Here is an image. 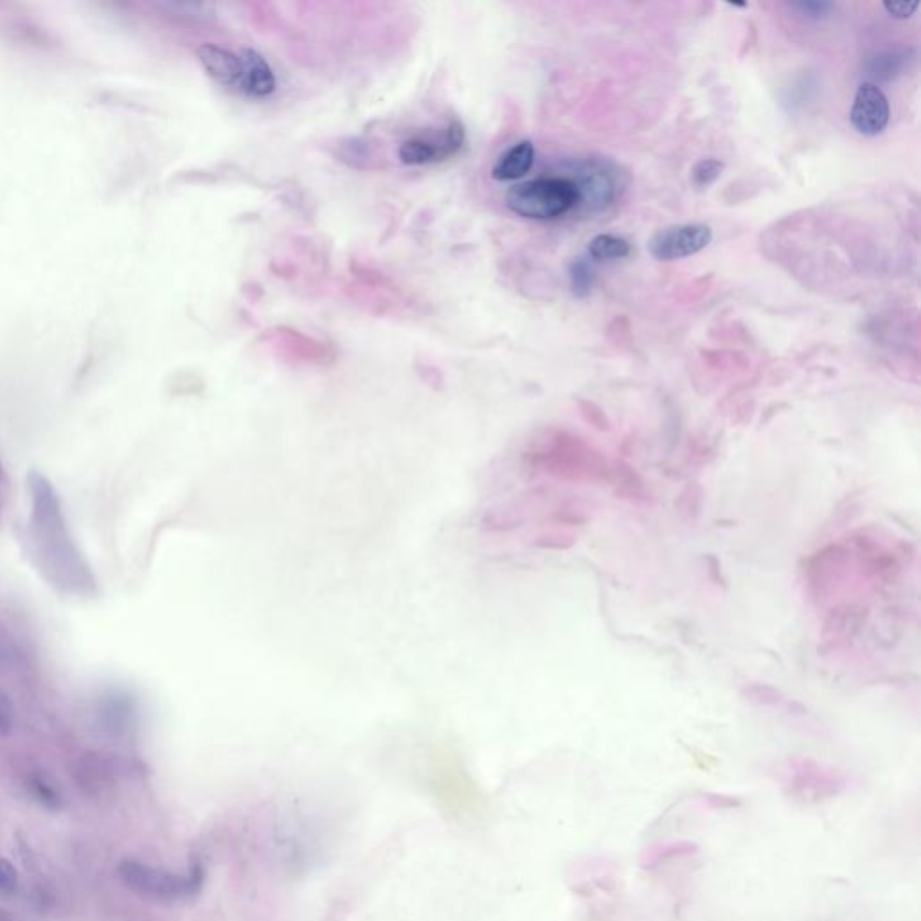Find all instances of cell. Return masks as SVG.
Segmentation results:
<instances>
[{"mask_svg": "<svg viewBox=\"0 0 921 921\" xmlns=\"http://www.w3.org/2000/svg\"><path fill=\"white\" fill-rule=\"evenodd\" d=\"M197 54L202 67L216 83L224 87L238 85L240 74H242V62L238 54L215 44L200 45Z\"/></svg>", "mask_w": 921, "mask_h": 921, "instance_id": "cell-13", "label": "cell"}, {"mask_svg": "<svg viewBox=\"0 0 921 921\" xmlns=\"http://www.w3.org/2000/svg\"><path fill=\"white\" fill-rule=\"evenodd\" d=\"M742 697L756 707H787L794 715H805V706L783 695L781 689L765 682H749L742 688Z\"/></svg>", "mask_w": 921, "mask_h": 921, "instance_id": "cell-16", "label": "cell"}, {"mask_svg": "<svg viewBox=\"0 0 921 921\" xmlns=\"http://www.w3.org/2000/svg\"><path fill=\"white\" fill-rule=\"evenodd\" d=\"M891 119V108L884 90L877 83L864 81L857 89L851 107V126L864 137H877L886 130Z\"/></svg>", "mask_w": 921, "mask_h": 921, "instance_id": "cell-9", "label": "cell"}, {"mask_svg": "<svg viewBox=\"0 0 921 921\" xmlns=\"http://www.w3.org/2000/svg\"><path fill=\"white\" fill-rule=\"evenodd\" d=\"M18 887L17 869L6 859H0V893L11 895Z\"/></svg>", "mask_w": 921, "mask_h": 921, "instance_id": "cell-27", "label": "cell"}, {"mask_svg": "<svg viewBox=\"0 0 921 921\" xmlns=\"http://www.w3.org/2000/svg\"><path fill=\"white\" fill-rule=\"evenodd\" d=\"M535 164V146L531 141H520L502 153L493 166L492 177L499 182H513L526 177Z\"/></svg>", "mask_w": 921, "mask_h": 921, "instance_id": "cell-14", "label": "cell"}, {"mask_svg": "<svg viewBox=\"0 0 921 921\" xmlns=\"http://www.w3.org/2000/svg\"><path fill=\"white\" fill-rule=\"evenodd\" d=\"M711 242H713V231L709 225H668L653 234L646 249L653 260L677 261L704 251Z\"/></svg>", "mask_w": 921, "mask_h": 921, "instance_id": "cell-7", "label": "cell"}, {"mask_svg": "<svg viewBox=\"0 0 921 921\" xmlns=\"http://www.w3.org/2000/svg\"><path fill=\"white\" fill-rule=\"evenodd\" d=\"M850 551L860 571L875 582L891 583L904 569V553L878 535L875 529H860L851 535Z\"/></svg>", "mask_w": 921, "mask_h": 921, "instance_id": "cell-6", "label": "cell"}, {"mask_svg": "<svg viewBox=\"0 0 921 921\" xmlns=\"http://www.w3.org/2000/svg\"><path fill=\"white\" fill-rule=\"evenodd\" d=\"M569 283L574 297L585 299L591 296L594 287V270L591 263L585 258H576L569 267Z\"/></svg>", "mask_w": 921, "mask_h": 921, "instance_id": "cell-19", "label": "cell"}, {"mask_svg": "<svg viewBox=\"0 0 921 921\" xmlns=\"http://www.w3.org/2000/svg\"><path fill=\"white\" fill-rule=\"evenodd\" d=\"M792 6H794L801 15H805V17L808 18H815V20L828 17V15L832 13V9L835 8L833 2H826V0H799V2H794Z\"/></svg>", "mask_w": 921, "mask_h": 921, "instance_id": "cell-25", "label": "cell"}, {"mask_svg": "<svg viewBox=\"0 0 921 921\" xmlns=\"http://www.w3.org/2000/svg\"><path fill=\"white\" fill-rule=\"evenodd\" d=\"M630 254V243L616 234H598L589 243L592 260H623Z\"/></svg>", "mask_w": 921, "mask_h": 921, "instance_id": "cell-18", "label": "cell"}, {"mask_svg": "<svg viewBox=\"0 0 921 921\" xmlns=\"http://www.w3.org/2000/svg\"><path fill=\"white\" fill-rule=\"evenodd\" d=\"M0 477H2V465H0Z\"/></svg>", "mask_w": 921, "mask_h": 921, "instance_id": "cell-30", "label": "cell"}, {"mask_svg": "<svg viewBox=\"0 0 921 921\" xmlns=\"http://www.w3.org/2000/svg\"><path fill=\"white\" fill-rule=\"evenodd\" d=\"M576 542H578V537L571 531H567V529H551V531L540 533L533 540V546L538 547V549H544V551H567V549L576 546Z\"/></svg>", "mask_w": 921, "mask_h": 921, "instance_id": "cell-20", "label": "cell"}, {"mask_svg": "<svg viewBox=\"0 0 921 921\" xmlns=\"http://www.w3.org/2000/svg\"><path fill=\"white\" fill-rule=\"evenodd\" d=\"M465 141V126L459 121H450L441 137L439 135H432V137L418 135V137H411L403 141L398 150V157L407 166L438 164V162L448 161L450 157L461 152Z\"/></svg>", "mask_w": 921, "mask_h": 921, "instance_id": "cell-8", "label": "cell"}, {"mask_svg": "<svg viewBox=\"0 0 921 921\" xmlns=\"http://www.w3.org/2000/svg\"><path fill=\"white\" fill-rule=\"evenodd\" d=\"M551 522H555L558 526H580V524H585L589 517L587 513L583 510L582 504L578 502L569 501L560 504L556 510H553L551 513Z\"/></svg>", "mask_w": 921, "mask_h": 921, "instance_id": "cell-23", "label": "cell"}, {"mask_svg": "<svg viewBox=\"0 0 921 921\" xmlns=\"http://www.w3.org/2000/svg\"><path fill=\"white\" fill-rule=\"evenodd\" d=\"M238 56L242 62V74L236 87L251 98L263 99L272 96L278 87V81L270 63L251 47L242 49Z\"/></svg>", "mask_w": 921, "mask_h": 921, "instance_id": "cell-10", "label": "cell"}, {"mask_svg": "<svg viewBox=\"0 0 921 921\" xmlns=\"http://www.w3.org/2000/svg\"><path fill=\"white\" fill-rule=\"evenodd\" d=\"M27 790L31 792V796L35 797L40 805L49 808V810H58L62 806V797L58 794V790L49 781H45L40 776H29L27 778Z\"/></svg>", "mask_w": 921, "mask_h": 921, "instance_id": "cell-21", "label": "cell"}, {"mask_svg": "<svg viewBox=\"0 0 921 921\" xmlns=\"http://www.w3.org/2000/svg\"><path fill=\"white\" fill-rule=\"evenodd\" d=\"M706 504V490L698 483H688L675 499V511L686 524H697Z\"/></svg>", "mask_w": 921, "mask_h": 921, "instance_id": "cell-17", "label": "cell"}, {"mask_svg": "<svg viewBox=\"0 0 921 921\" xmlns=\"http://www.w3.org/2000/svg\"><path fill=\"white\" fill-rule=\"evenodd\" d=\"M578 405H580V414H582L585 423H589L592 429L600 430V432H609V416L605 414V411L601 409L600 405L589 402V400H580Z\"/></svg>", "mask_w": 921, "mask_h": 921, "instance_id": "cell-24", "label": "cell"}, {"mask_svg": "<svg viewBox=\"0 0 921 921\" xmlns=\"http://www.w3.org/2000/svg\"><path fill=\"white\" fill-rule=\"evenodd\" d=\"M522 463L528 470L564 483H609L610 461L569 430L542 432L522 452Z\"/></svg>", "mask_w": 921, "mask_h": 921, "instance_id": "cell-2", "label": "cell"}, {"mask_svg": "<svg viewBox=\"0 0 921 921\" xmlns=\"http://www.w3.org/2000/svg\"><path fill=\"white\" fill-rule=\"evenodd\" d=\"M117 873L121 882L137 895L162 902H177L191 898L197 895L204 884V871L200 866H195L186 875H179L130 859L119 864Z\"/></svg>", "mask_w": 921, "mask_h": 921, "instance_id": "cell-4", "label": "cell"}, {"mask_svg": "<svg viewBox=\"0 0 921 921\" xmlns=\"http://www.w3.org/2000/svg\"><path fill=\"white\" fill-rule=\"evenodd\" d=\"M853 555L844 544H828L806 560L805 585L808 598L823 605L850 578Z\"/></svg>", "mask_w": 921, "mask_h": 921, "instance_id": "cell-5", "label": "cell"}, {"mask_svg": "<svg viewBox=\"0 0 921 921\" xmlns=\"http://www.w3.org/2000/svg\"><path fill=\"white\" fill-rule=\"evenodd\" d=\"M868 617V609L862 605H841L833 609L823 623L824 650H839L842 644L850 643L859 634L860 626Z\"/></svg>", "mask_w": 921, "mask_h": 921, "instance_id": "cell-12", "label": "cell"}, {"mask_svg": "<svg viewBox=\"0 0 921 921\" xmlns=\"http://www.w3.org/2000/svg\"><path fill=\"white\" fill-rule=\"evenodd\" d=\"M573 182L580 191V202L594 209L609 206L616 197V179L600 162H585Z\"/></svg>", "mask_w": 921, "mask_h": 921, "instance_id": "cell-11", "label": "cell"}, {"mask_svg": "<svg viewBox=\"0 0 921 921\" xmlns=\"http://www.w3.org/2000/svg\"><path fill=\"white\" fill-rule=\"evenodd\" d=\"M724 162L718 159H702L691 171V180L698 189H707L722 177Z\"/></svg>", "mask_w": 921, "mask_h": 921, "instance_id": "cell-22", "label": "cell"}, {"mask_svg": "<svg viewBox=\"0 0 921 921\" xmlns=\"http://www.w3.org/2000/svg\"><path fill=\"white\" fill-rule=\"evenodd\" d=\"M580 204V191L573 179L542 177L526 180L506 193L511 213L528 220H556Z\"/></svg>", "mask_w": 921, "mask_h": 921, "instance_id": "cell-3", "label": "cell"}, {"mask_svg": "<svg viewBox=\"0 0 921 921\" xmlns=\"http://www.w3.org/2000/svg\"><path fill=\"white\" fill-rule=\"evenodd\" d=\"M27 486L31 493L33 540L47 578L67 591L89 594L94 578L72 542L53 483L44 474L31 470Z\"/></svg>", "mask_w": 921, "mask_h": 921, "instance_id": "cell-1", "label": "cell"}, {"mask_svg": "<svg viewBox=\"0 0 921 921\" xmlns=\"http://www.w3.org/2000/svg\"><path fill=\"white\" fill-rule=\"evenodd\" d=\"M13 729V706L8 698L0 695V736H8Z\"/></svg>", "mask_w": 921, "mask_h": 921, "instance_id": "cell-29", "label": "cell"}, {"mask_svg": "<svg viewBox=\"0 0 921 921\" xmlns=\"http://www.w3.org/2000/svg\"><path fill=\"white\" fill-rule=\"evenodd\" d=\"M882 6L886 9L887 15L895 20H907L920 8L918 2H884Z\"/></svg>", "mask_w": 921, "mask_h": 921, "instance_id": "cell-28", "label": "cell"}, {"mask_svg": "<svg viewBox=\"0 0 921 921\" xmlns=\"http://www.w3.org/2000/svg\"><path fill=\"white\" fill-rule=\"evenodd\" d=\"M609 483L614 484L617 499L635 502V504L650 502V493L646 490L643 477L634 466L628 465L625 461L610 463Z\"/></svg>", "mask_w": 921, "mask_h": 921, "instance_id": "cell-15", "label": "cell"}, {"mask_svg": "<svg viewBox=\"0 0 921 921\" xmlns=\"http://www.w3.org/2000/svg\"><path fill=\"white\" fill-rule=\"evenodd\" d=\"M702 562L706 565L707 580L713 583L716 589L727 591V580H725L724 569H722L720 558L713 555V553H709V555L702 556Z\"/></svg>", "mask_w": 921, "mask_h": 921, "instance_id": "cell-26", "label": "cell"}]
</instances>
